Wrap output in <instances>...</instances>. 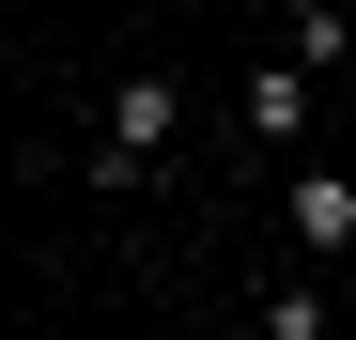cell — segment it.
I'll use <instances>...</instances> for the list:
<instances>
[{
	"label": "cell",
	"instance_id": "1",
	"mask_svg": "<svg viewBox=\"0 0 356 340\" xmlns=\"http://www.w3.org/2000/svg\"><path fill=\"white\" fill-rule=\"evenodd\" d=\"M170 139H186V78H170V62H124V78H108V124H93V186H108V201L155 186Z\"/></svg>",
	"mask_w": 356,
	"mask_h": 340
},
{
	"label": "cell",
	"instance_id": "2",
	"mask_svg": "<svg viewBox=\"0 0 356 340\" xmlns=\"http://www.w3.org/2000/svg\"><path fill=\"white\" fill-rule=\"evenodd\" d=\"M310 93H325V62H310V46H279V62L248 78V139H264V155H294V139H310Z\"/></svg>",
	"mask_w": 356,
	"mask_h": 340
},
{
	"label": "cell",
	"instance_id": "3",
	"mask_svg": "<svg viewBox=\"0 0 356 340\" xmlns=\"http://www.w3.org/2000/svg\"><path fill=\"white\" fill-rule=\"evenodd\" d=\"M294 232L325 263H356V170H294Z\"/></svg>",
	"mask_w": 356,
	"mask_h": 340
}]
</instances>
